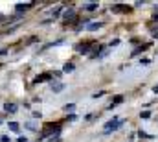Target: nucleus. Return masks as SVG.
I'll return each instance as SVG.
<instances>
[{
	"mask_svg": "<svg viewBox=\"0 0 158 142\" xmlns=\"http://www.w3.org/2000/svg\"><path fill=\"white\" fill-rule=\"evenodd\" d=\"M61 9H63V8H55V9H53V17H57V15H61Z\"/></svg>",
	"mask_w": 158,
	"mask_h": 142,
	"instance_id": "15",
	"label": "nucleus"
},
{
	"mask_svg": "<svg viewBox=\"0 0 158 142\" xmlns=\"http://www.w3.org/2000/svg\"><path fill=\"white\" fill-rule=\"evenodd\" d=\"M85 9L86 11H94V9H97V4L92 2V4H85Z\"/></svg>",
	"mask_w": 158,
	"mask_h": 142,
	"instance_id": "9",
	"label": "nucleus"
},
{
	"mask_svg": "<svg viewBox=\"0 0 158 142\" xmlns=\"http://www.w3.org/2000/svg\"><path fill=\"white\" fill-rule=\"evenodd\" d=\"M153 90H155V92H158V85H156V87H155V89H153Z\"/></svg>",
	"mask_w": 158,
	"mask_h": 142,
	"instance_id": "21",
	"label": "nucleus"
},
{
	"mask_svg": "<svg viewBox=\"0 0 158 142\" xmlns=\"http://www.w3.org/2000/svg\"><path fill=\"white\" fill-rule=\"evenodd\" d=\"M9 129H11V131H18V124H17V122H9Z\"/></svg>",
	"mask_w": 158,
	"mask_h": 142,
	"instance_id": "12",
	"label": "nucleus"
},
{
	"mask_svg": "<svg viewBox=\"0 0 158 142\" xmlns=\"http://www.w3.org/2000/svg\"><path fill=\"white\" fill-rule=\"evenodd\" d=\"M131 6H114L112 8V11H123V13H127V11H131Z\"/></svg>",
	"mask_w": 158,
	"mask_h": 142,
	"instance_id": "3",
	"label": "nucleus"
},
{
	"mask_svg": "<svg viewBox=\"0 0 158 142\" xmlns=\"http://www.w3.org/2000/svg\"><path fill=\"white\" fill-rule=\"evenodd\" d=\"M90 48H92V44H79V46H77V50H79V52H83V54L90 52Z\"/></svg>",
	"mask_w": 158,
	"mask_h": 142,
	"instance_id": "5",
	"label": "nucleus"
},
{
	"mask_svg": "<svg viewBox=\"0 0 158 142\" xmlns=\"http://www.w3.org/2000/svg\"><path fill=\"white\" fill-rule=\"evenodd\" d=\"M63 17H65V20L68 22V20H74L76 19V9H72V8H68L65 13H63Z\"/></svg>",
	"mask_w": 158,
	"mask_h": 142,
	"instance_id": "2",
	"label": "nucleus"
},
{
	"mask_svg": "<svg viewBox=\"0 0 158 142\" xmlns=\"http://www.w3.org/2000/svg\"><path fill=\"white\" fill-rule=\"evenodd\" d=\"M155 20H158V9L155 11Z\"/></svg>",
	"mask_w": 158,
	"mask_h": 142,
	"instance_id": "20",
	"label": "nucleus"
},
{
	"mask_svg": "<svg viewBox=\"0 0 158 142\" xmlns=\"http://www.w3.org/2000/svg\"><path fill=\"white\" fill-rule=\"evenodd\" d=\"M63 70H65V72H74V63H66L65 67H63Z\"/></svg>",
	"mask_w": 158,
	"mask_h": 142,
	"instance_id": "10",
	"label": "nucleus"
},
{
	"mask_svg": "<svg viewBox=\"0 0 158 142\" xmlns=\"http://www.w3.org/2000/svg\"><path fill=\"white\" fill-rule=\"evenodd\" d=\"M99 28H101V24H99V22H90V24L86 26L88 32H96V30H99Z\"/></svg>",
	"mask_w": 158,
	"mask_h": 142,
	"instance_id": "4",
	"label": "nucleus"
},
{
	"mask_svg": "<svg viewBox=\"0 0 158 142\" xmlns=\"http://www.w3.org/2000/svg\"><path fill=\"white\" fill-rule=\"evenodd\" d=\"M33 4H17V11H26L28 8H31Z\"/></svg>",
	"mask_w": 158,
	"mask_h": 142,
	"instance_id": "7",
	"label": "nucleus"
},
{
	"mask_svg": "<svg viewBox=\"0 0 158 142\" xmlns=\"http://www.w3.org/2000/svg\"><path fill=\"white\" fill-rule=\"evenodd\" d=\"M42 113H39V111H33V118H41Z\"/></svg>",
	"mask_w": 158,
	"mask_h": 142,
	"instance_id": "16",
	"label": "nucleus"
},
{
	"mask_svg": "<svg viewBox=\"0 0 158 142\" xmlns=\"http://www.w3.org/2000/svg\"><path fill=\"white\" fill-rule=\"evenodd\" d=\"M140 116H142V118H149V116H151V114H149V111H144V113H142Z\"/></svg>",
	"mask_w": 158,
	"mask_h": 142,
	"instance_id": "17",
	"label": "nucleus"
},
{
	"mask_svg": "<svg viewBox=\"0 0 158 142\" xmlns=\"http://www.w3.org/2000/svg\"><path fill=\"white\" fill-rule=\"evenodd\" d=\"M138 135H140V136H144V139H149V135H147V133H144V131H140Z\"/></svg>",
	"mask_w": 158,
	"mask_h": 142,
	"instance_id": "19",
	"label": "nucleus"
},
{
	"mask_svg": "<svg viewBox=\"0 0 158 142\" xmlns=\"http://www.w3.org/2000/svg\"><path fill=\"white\" fill-rule=\"evenodd\" d=\"M120 125H123V120L120 118H114V120H110V122H107L105 124V133H110V131H116Z\"/></svg>",
	"mask_w": 158,
	"mask_h": 142,
	"instance_id": "1",
	"label": "nucleus"
},
{
	"mask_svg": "<svg viewBox=\"0 0 158 142\" xmlns=\"http://www.w3.org/2000/svg\"><path fill=\"white\" fill-rule=\"evenodd\" d=\"M63 89H65V85H63V83H55V85H52V90H53V92H61Z\"/></svg>",
	"mask_w": 158,
	"mask_h": 142,
	"instance_id": "8",
	"label": "nucleus"
},
{
	"mask_svg": "<svg viewBox=\"0 0 158 142\" xmlns=\"http://www.w3.org/2000/svg\"><path fill=\"white\" fill-rule=\"evenodd\" d=\"M50 142H61V139H59V135H55V136H50Z\"/></svg>",
	"mask_w": 158,
	"mask_h": 142,
	"instance_id": "14",
	"label": "nucleus"
},
{
	"mask_svg": "<svg viewBox=\"0 0 158 142\" xmlns=\"http://www.w3.org/2000/svg\"><path fill=\"white\" fill-rule=\"evenodd\" d=\"M4 109H6L7 113H15V111H17L18 107H17L15 103H6V105H4Z\"/></svg>",
	"mask_w": 158,
	"mask_h": 142,
	"instance_id": "6",
	"label": "nucleus"
},
{
	"mask_svg": "<svg viewBox=\"0 0 158 142\" xmlns=\"http://www.w3.org/2000/svg\"><path fill=\"white\" fill-rule=\"evenodd\" d=\"M121 101H123V96H116V100L112 101V105H110V107H114V105H118V103H121Z\"/></svg>",
	"mask_w": 158,
	"mask_h": 142,
	"instance_id": "11",
	"label": "nucleus"
},
{
	"mask_svg": "<svg viewBox=\"0 0 158 142\" xmlns=\"http://www.w3.org/2000/svg\"><path fill=\"white\" fill-rule=\"evenodd\" d=\"M26 128H28V129H35V125H33L31 122H28V124H26Z\"/></svg>",
	"mask_w": 158,
	"mask_h": 142,
	"instance_id": "18",
	"label": "nucleus"
},
{
	"mask_svg": "<svg viewBox=\"0 0 158 142\" xmlns=\"http://www.w3.org/2000/svg\"><path fill=\"white\" fill-rule=\"evenodd\" d=\"M74 109H76V105H74V103H70V105H66V107H65L66 113H68V111H74Z\"/></svg>",
	"mask_w": 158,
	"mask_h": 142,
	"instance_id": "13",
	"label": "nucleus"
}]
</instances>
